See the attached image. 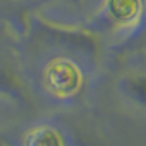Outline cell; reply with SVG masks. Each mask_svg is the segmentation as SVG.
Returning <instances> with one entry per match:
<instances>
[{
	"mask_svg": "<svg viewBox=\"0 0 146 146\" xmlns=\"http://www.w3.org/2000/svg\"><path fill=\"white\" fill-rule=\"evenodd\" d=\"M48 87L56 95L66 97L74 94L80 86V72L71 61L58 59L46 71Z\"/></svg>",
	"mask_w": 146,
	"mask_h": 146,
	"instance_id": "1",
	"label": "cell"
},
{
	"mask_svg": "<svg viewBox=\"0 0 146 146\" xmlns=\"http://www.w3.org/2000/svg\"><path fill=\"white\" fill-rule=\"evenodd\" d=\"M107 13L120 30H133L146 18V0H108Z\"/></svg>",
	"mask_w": 146,
	"mask_h": 146,
	"instance_id": "2",
	"label": "cell"
},
{
	"mask_svg": "<svg viewBox=\"0 0 146 146\" xmlns=\"http://www.w3.org/2000/svg\"><path fill=\"white\" fill-rule=\"evenodd\" d=\"M27 146H62L59 135L51 128H40L30 135Z\"/></svg>",
	"mask_w": 146,
	"mask_h": 146,
	"instance_id": "3",
	"label": "cell"
},
{
	"mask_svg": "<svg viewBox=\"0 0 146 146\" xmlns=\"http://www.w3.org/2000/svg\"><path fill=\"white\" fill-rule=\"evenodd\" d=\"M125 87L130 97L146 105V76H133L126 80Z\"/></svg>",
	"mask_w": 146,
	"mask_h": 146,
	"instance_id": "4",
	"label": "cell"
}]
</instances>
